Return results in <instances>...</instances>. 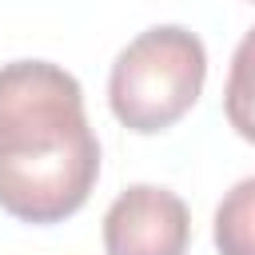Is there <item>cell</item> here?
<instances>
[{
	"label": "cell",
	"mask_w": 255,
	"mask_h": 255,
	"mask_svg": "<svg viewBox=\"0 0 255 255\" xmlns=\"http://www.w3.org/2000/svg\"><path fill=\"white\" fill-rule=\"evenodd\" d=\"M251 191L255 179H243L215 211V243L223 255H251Z\"/></svg>",
	"instance_id": "4"
},
{
	"label": "cell",
	"mask_w": 255,
	"mask_h": 255,
	"mask_svg": "<svg viewBox=\"0 0 255 255\" xmlns=\"http://www.w3.org/2000/svg\"><path fill=\"white\" fill-rule=\"evenodd\" d=\"M100 175V139L72 72L48 60L0 68V207L20 223L76 215Z\"/></svg>",
	"instance_id": "1"
},
{
	"label": "cell",
	"mask_w": 255,
	"mask_h": 255,
	"mask_svg": "<svg viewBox=\"0 0 255 255\" xmlns=\"http://www.w3.org/2000/svg\"><path fill=\"white\" fill-rule=\"evenodd\" d=\"M203 80V40L179 24H155L116 56L108 76V104L128 131L155 135L195 108Z\"/></svg>",
	"instance_id": "2"
},
{
	"label": "cell",
	"mask_w": 255,
	"mask_h": 255,
	"mask_svg": "<svg viewBox=\"0 0 255 255\" xmlns=\"http://www.w3.org/2000/svg\"><path fill=\"white\" fill-rule=\"evenodd\" d=\"M191 215L187 203L155 183H131L104 215L108 255H187Z\"/></svg>",
	"instance_id": "3"
}]
</instances>
